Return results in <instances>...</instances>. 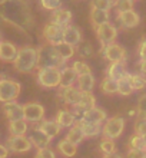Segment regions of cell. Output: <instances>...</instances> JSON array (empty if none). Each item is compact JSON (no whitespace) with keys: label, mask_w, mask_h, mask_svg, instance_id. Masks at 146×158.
Instances as JSON below:
<instances>
[{"label":"cell","mask_w":146,"mask_h":158,"mask_svg":"<svg viewBox=\"0 0 146 158\" xmlns=\"http://www.w3.org/2000/svg\"><path fill=\"white\" fill-rule=\"evenodd\" d=\"M77 124L80 125V128H82L86 138H95L102 132V127L97 122H90V121H86L83 118H80V119H77Z\"/></svg>","instance_id":"cell-20"},{"label":"cell","mask_w":146,"mask_h":158,"mask_svg":"<svg viewBox=\"0 0 146 158\" xmlns=\"http://www.w3.org/2000/svg\"><path fill=\"white\" fill-rule=\"evenodd\" d=\"M138 68H139V71L142 72L143 75H146V60H145V59H139Z\"/></svg>","instance_id":"cell-48"},{"label":"cell","mask_w":146,"mask_h":158,"mask_svg":"<svg viewBox=\"0 0 146 158\" xmlns=\"http://www.w3.org/2000/svg\"><path fill=\"white\" fill-rule=\"evenodd\" d=\"M43 38L46 40V43L56 45V43L63 40V27L49 22V23L43 27Z\"/></svg>","instance_id":"cell-12"},{"label":"cell","mask_w":146,"mask_h":158,"mask_svg":"<svg viewBox=\"0 0 146 158\" xmlns=\"http://www.w3.org/2000/svg\"><path fill=\"white\" fill-rule=\"evenodd\" d=\"M143 141H145V147H146V134L143 135Z\"/></svg>","instance_id":"cell-50"},{"label":"cell","mask_w":146,"mask_h":158,"mask_svg":"<svg viewBox=\"0 0 146 158\" xmlns=\"http://www.w3.org/2000/svg\"><path fill=\"white\" fill-rule=\"evenodd\" d=\"M102 53H103L105 59L109 60L110 63L113 62H125L126 60V50L122 48L120 45L117 43H109V45L103 46L102 49Z\"/></svg>","instance_id":"cell-9"},{"label":"cell","mask_w":146,"mask_h":158,"mask_svg":"<svg viewBox=\"0 0 146 158\" xmlns=\"http://www.w3.org/2000/svg\"><path fill=\"white\" fill-rule=\"evenodd\" d=\"M9 148H7V145H2L0 144V158H7V155H9Z\"/></svg>","instance_id":"cell-47"},{"label":"cell","mask_w":146,"mask_h":158,"mask_svg":"<svg viewBox=\"0 0 146 158\" xmlns=\"http://www.w3.org/2000/svg\"><path fill=\"white\" fill-rule=\"evenodd\" d=\"M96 106V98H95V95H93L92 92H82V96H80V101L79 104L76 105V106H73V112H75V115H83L85 111H88V109L90 108H95Z\"/></svg>","instance_id":"cell-14"},{"label":"cell","mask_w":146,"mask_h":158,"mask_svg":"<svg viewBox=\"0 0 146 158\" xmlns=\"http://www.w3.org/2000/svg\"><path fill=\"white\" fill-rule=\"evenodd\" d=\"M39 63V52L32 46H23L19 49L17 56L14 59V69L20 73H30L37 68Z\"/></svg>","instance_id":"cell-2"},{"label":"cell","mask_w":146,"mask_h":158,"mask_svg":"<svg viewBox=\"0 0 146 158\" xmlns=\"http://www.w3.org/2000/svg\"><path fill=\"white\" fill-rule=\"evenodd\" d=\"M2 81H3V79H2V76H0V82H2Z\"/></svg>","instance_id":"cell-52"},{"label":"cell","mask_w":146,"mask_h":158,"mask_svg":"<svg viewBox=\"0 0 146 158\" xmlns=\"http://www.w3.org/2000/svg\"><path fill=\"white\" fill-rule=\"evenodd\" d=\"M39 52V63L37 68H63L66 66V60L60 56V53L57 52L56 46L46 43L42 45L37 49Z\"/></svg>","instance_id":"cell-3"},{"label":"cell","mask_w":146,"mask_h":158,"mask_svg":"<svg viewBox=\"0 0 146 158\" xmlns=\"http://www.w3.org/2000/svg\"><path fill=\"white\" fill-rule=\"evenodd\" d=\"M136 115L138 118H145L146 119V94L142 95L138 99V105H136Z\"/></svg>","instance_id":"cell-40"},{"label":"cell","mask_w":146,"mask_h":158,"mask_svg":"<svg viewBox=\"0 0 146 158\" xmlns=\"http://www.w3.org/2000/svg\"><path fill=\"white\" fill-rule=\"evenodd\" d=\"M22 85L13 79H3L0 82V102H12L16 101L20 95Z\"/></svg>","instance_id":"cell-5"},{"label":"cell","mask_w":146,"mask_h":158,"mask_svg":"<svg viewBox=\"0 0 146 158\" xmlns=\"http://www.w3.org/2000/svg\"><path fill=\"white\" fill-rule=\"evenodd\" d=\"M130 83H132V88L135 91H142L146 88V78L143 75H139V73H130L129 75Z\"/></svg>","instance_id":"cell-34"},{"label":"cell","mask_w":146,"mask_h":158,"mask_svg":"<svg viewBox=\"0 0 146 158\" xmlns=\"http://www.w3.org/2000/svg\"><path fill=\"white\" fill-rule=\"evenodd\" d=\"M128 73L126 71V63L125 62H113L108 66V71H106V76L113 81H120L123 76Z\"/></svg>","instance_id":"cell-21"},{"label":"cell","mask_w":146,"mask_h":158,"mask_svg":"<svg viewBox=\"0 0 146 158\" xmlns=\"http://www.w3.org/2000/svg\"><path fill=\"white\" fill-rule=\"evenodd\" d=\"M129 148H138V150H146L145 147V141H143L142 135H133L129 139Z\"/></svg>","instance_id":"cell-41"},{"label":"cell","mask_w":146,"mask_h":158,"mask_svg":"<svg viewBox=\"0 0 146 158\" xmlns=\"http://www.w3.org/2000/svg\"><path fill=\"white\" fill-rule=\"evenodd\" d=\"M57 150H59V152L62 155H65V157H75L76 152H77V145L65 138L62 141H59Z\"/></svg>","instance_id":"cell-30"},{"label":"cell","mask_w":146,"mask_h":158,"mask_svg":"<svg viewBox=\"0 0 146 158\" xmlns=\"http://www.w3.org/2000/svg\"><path fill=\"white\" fill-rule=\"evenodd\" d=\"M7 148L12 152H16V154H22V152H27V151L32 150V141H30V138L25 137V135H19V137H12L7 139Z\"/></svg>","instance_id":"cell-10"},{"label":"cell","mask_w":146,"mask_h":158,"mask_svg":"<svg viewBox=\"0 0 146 158\" xmlns=\"http://www.w3.org/2000/svg\"><path fill=\"white\" fill-rule=\"evenodd\" d=\"M129 72L126 73L120 81H117V94L122 96H129L132 95L135 92V89L132 88V83H130V79H129Z\"/></svg>","instance_id":"cell-31"},{"label":"cell","mask_w":146,"mask_h":158,"mask_svg":"<svg viewBox=\"0 0 146 158\" xmlns=\"http://www.w3.org/2000/svg\"><path fill=\"white\" fill-rule=\"evenodd\" d=\"M73 19V15H72L70 10H67V9H57V10H54L52 12V17H50V22L54 23V25L60 26V27H66L67 25H72L70 22Z\"/></svg>","instance_id":"cell-16"},{"label":"cell","mask_w":146,"mask_h":158,"mask_svg":"<svg viewBox=\"0 0 146 158\" xmlns=\"http://www.w3.org/2000/svg\"><path fill=\"white\" fill-rule=\"evenodd\" d=\"M100 91L105 92V94H108V95L117 94V82L106 76V78H103L102 83H100Z\"/></svg>","instance_id":"cell-33"},{"label":"cell","mask_w":146,"mask_h":158,"mask_svg":"<svg viewBox=\"0 0 146 158\" xmlns=\"http://www.w3.org/2000/svg\"><path fill=\"white\" fill-rule=\"evenodd\" d=\"M116 19L119 22L122 29H133L139 25L140 17L135 10H128V12H120L116 15Z\"/></svg>","instance_id":"cell-13"},{"label":"cell","mask_w":146,"mask_h":158,"mask_svg":"<svg viewBox=\"0 0 146 158\" xmlns=\"http://www.w3.org/2000/svg\"><path fill=\"white\" fill-rule=\"evenodd\" d=\"M85 134L83 131H82V128H80V125L77 124V121H76V124L72 127V128H69V131H67L66 134V139H69L70 142H73V144H76V145H79L80 142L85 139Z\"/></svg>","instance_id":"cell-28"},{"label":"cell","mask_w":146,"mask_h":158,"mask_svg":"<svg viewBox=\"0 0 146 158\" xmlns=\"http://www.w3.org/2000/svg\"><path fill=\"white\" fill-rule=\"evenodd\" d=\"M135 132L138 135H145L146 134V119L145 118H138V121L135 122Z\"/></svg>","instance_id":"cell-43"},{"label":"cell","mask_w":146,"mask_h":158,"mask_svg":"<svg viewBox=\"0 0 146 158\" xmlns=\"http://www.w3.org/2000/svg\"><path fill=\"white\" fill-rule=\"evenodd\" d=\"M34 158H56V154L53 152V150L46 147V148H39Z\"/></svg>","instance_id":"cell-42"},{"label":"cell","mask_w":146,"mask_h":158,"mask_svg":"<svg viewBox=\"0 0 146 158\" xmlns=\"http://www.w3.org/2000/svg\"><path fill=\"white\" fill-rule=\"evenodd\" d=\"M37 128L42 131V132H45L47 135V137L50 138H54L56 135H59L60 134V129H62V127L57 124V121L54 119H43L42 122H39Z\"/></svg>","instance_id":"cell-23"},{"label":"cell","mask_w":146,"mask_h":158,"mask_svg":"<svg viewBox=\"0 0 146 158\" xmlns=\"http://www.w3.org/2000/svg\"><path fill=\"white\" fill-rule=\"evenodd\" d=\"M82 118L86 119V121H90V122L102 124L103 121L108 119V115H106V112H105L102 108L95 106V108H90V109H88V111H85L83 115H82Z\"/></svg>","instance_id":"cell-26"},{"label":"cell","mask_w":146,"mask_h":158,"mask_svg":"<svg viewBox=\"0 0 146 158\" xmlns=\"http://www.w3.org/2000/svg\"><path fill=\"white\" fill-rule=\"evenodd\" d=\"M40 4L43 9L54 12V10L62 7V0H40Z\"/></svg>","instance_id":"cell-39"},{"label":"cell","mask_w":146,"mask_h":158,"mask_svg":"<svg viewBox=\"0 0 146 158\" xmlns=\"http://www.w3.org/2000/svg\"><path fill=\"white\" fill-rule=\"evenodd\" d=\"M37 83L43 88H60V69L59 68H39Z\"/></svg>","instance_id":"cell-4"},{"label":"cell","mask_w":146,"mask_h":158,"mask_svg":"<svg viewBox=\"0 0 146 158\" xmlns=\"http://www.w3.org/2000/svg\"><path fill=\"white\" fill-rule=\"evenodd\" d=\"M138 55H139V58L140 59H145L146 60V39H143V40L139 43Z\"/></svg>","instance_id":"cell-46"},{"label":"cell","mask_w":146,"mask_h":158,"mask_svg":"<svg viewBox=\"0 0 146 158\" xmlns=\"http://www.w3.org/2000/svg\"><path fill=\"white\" fill-rule=\"evenodd\" d=\"M103 158H123L119 154H110V155H103Z\"/></svg>","instance_id":"cell-49"},{"label":"cell","mask_w":146,"mask_h":158,"mask_svg":"<svg viewBox=\"0 0 146 158\" xmlns=\"http://www.w3.org/2000/svg\"><path fill=\"white\" fill-rule=\"evenodd\" d=\"M113 7L116 9L117 13L133 10V0H115L113 2Z\"/></svg>","instance_id":"cell-36"},{"label":"cell","mask_w":146,"mask_h":158,"mask_svg":"<svg viewBox=\"0 0 146 158\" xmlns=\"http://www.w3.org/2000/svg\"><path fill=\"white\" fill-rule=\"evenodd\" d=\"M56 49H57V52L60 53V56H62L65 60H69V59L73 58V55H75V46L69 45V43H66V42H59V43H56Z\"/></svg>","instance_id":"cell-32"},{"label":"cell","mask_w":146,"mask_h":158,"mask_svg":"<svg viewBox=\"0 0 146 158\" xmlns=\"http://www.w3.org/2000/svg\"><path fill=\"white\" fill-rule=\"evenodd\" d=\"M90 7L100 10H110L113 7V0H90Z\"/></svg>","instance_id":"cell-37"},{"label":"cell","mask_w":146,"mask_h":158,"mask_svg":"<svg viewBox=\"0 0 146 158\" xmlns=\"http://www.w3.org/2000/svg\"><path fill=\"white\" fill-rule=\"evenodd\" d=\"M3 112L9 121H17V119H25V111H23V105L17 104L16 101L12 102H6L3 104Z\"/></svg>","instance_id":"cell-15"},{"label":"cell","mask_w":146,"mask_h":158,"mask_svg":"<svg viewBox=\"0 0 146 158\" xmlns=\"http://www.w3.org/2000/svg\"><path fill=\"white\" fill-rule=\"evenodd\" d=\"M95 32H96L97 40L102 43V46L113 43L117 38V29L110 23V22H109V23H105V25L97 26L96 29H95Z\"/></svg>","instance_id":"cell-7"},{"label":"cell","mask_w":146,"mask_h":158,"mask_svg":"<svg viewBox=\"0 0 146 158\" xmlns=\"http://www.w3.org/2000/svg\"><path fill=\"white\" fill-rule=\"evenodd\" d=\"M113 2H115V0H113Z\"/></svg>","instance_id":"cell-53"},{"label":"cell","mask_w":146,"mask_h":158,"mask_svg":"<svg viewBox=\"0 0 146 158\" xmlns=\"http://www.w3.org/2000/svg\"><path fill=\"white\" fill-rule=\"evenodd\" d=\"M77 50H79V55H80V56H83V58H90V56H92V53H93L92 46L89 45L88 42H86V43H83V45L77 46Z\"/></svg>","instance_id":"cell-44"},{"label":"cell","mask_w":146,"mask_h":158,"mask_svg":"<svg viewBox=\"0 0 146 158\" xmlns=\"http://www.w3.org/2000/svg\"><path fill=\"white\" fill-rule=\"evenodd\" d=\"M72 66H73V69H75L76 72H77V75H83V73H92V72H90V66H89L86 62H83V60H75Z\"/></svg>","instance_id":"cell-38"},{"label":"cell","mask_w":146,"mask_h":158,"mask_svg":"<svg viewBox=\"0 0 146 158\" xmlns=\"http://www.w3.org/2000/svg\"><path fill=\"white\" fill-rule=\"evenodd\" d=\"M100 151L103 152V155H110V154H116V144L113 139L105 138L103 141L100 142Z\"/></svg>","instance_id":"cell-35"},{"label":"cell","mask_w":146,"mask_h":158,"mask_svg":"<svg viewBox=\"0 0 146 158\" xmlns=\"http://www.w3.org/2000/svg\"><path fill=\"white\" fill-rule=\"evenodd\" d=\"M19 49L9 40H0V59L4 62H14Z\"/></svg>","instance_id":"cell-18"},{"label":"cell","mask_w":146,"mask_h":158,"mask_svg":"<svg viewBox=\"0 0 146 158\" xmlns=\"http://www.w3.org/2000/svg\"><path fill=\"white\" fill-rule=\"evenodd\" d=\"M95 76L92 73H83V75H79L77 78V88H79L82 92H92V89L95 88Z\"/></svg>","instance_id":"cell-27"},{"label":"cell","mask_w":146,"mask_h":158,"mask_svg":"<svg viewBox=\"0 0 146 158\" xmlns=\"http://www.w3.org/2000/svg\"><path fill=\"white\" fill-rule=\"evenodd\" d=\"M56 121L57 124L62 127V128H72L73 125L76 124V115L73 111H69V109H60L56 115Z\"/></svg>","instance_id":"cell-22"},{"label":"cell","mask_w":146,"mask_h":158,"mask_svg":"<svg viewBox=\"0 0 146 158\" xmlns=\"http://www.w3.org/2000/svg\"><path fill=\"white\" fill-rule=\"evenodd\" d=\"M30 141H32V144H33L36 148H46V147H49L50 141H52V138L47 137L45 132H42L40 129L36 127V128L32 131V134H30Z\"/></svg>","instance_id":"cell-25"},{"label":"cell","mask_w":146,"mask_h":158,"mask_svg":"<svg viewBox=\"0 0 146 158\" xmlns=\"http://www.w3.org/2000/svg\"><path fill=\"white\" fill-rule=\"evenodd\" d=\"M126 158H146V150L129 148V151L126 152Z\"/></svg>","instance_id":"cell-45"},{"label":"cell","mask_w":146,"mask_h":158,"mask_svg":"<svg viewBox=\"0 0 146 158\" xmlns=\"http://www.w3.org/2000/svg\"><path fill=\"white\" fill-rule=\"evenodd\" d=\"M77 72L73 69V66H63L60 69V88H69L75 86L77 82Z\"/></svg>","instance_id":"cell-19"},{"label":"cell","mask_w":146,"mask_h":158,"mask_svg":"<svg viewBox=\"0 0 146 158\" xmlns=\"http://www.w3.org/2000/svg\"><path fill=\"white\" fill-rule=\"evenodd\" d=\"M80 96H82V91L76 86H69V88H59V98L69 106H76L79 104Z\"/></svg>","instance_id":"cell-11"},{"label":"cell","mask_w":146,"mask_h":158,"mask_svg":"<svg viewBox=\"0 0 146 158\" xmlns=\"http://www.w3.org/2000/svg\"><path fill=\"white\" fill-rule=\"evenodd\" d=\"M0 22H3V19H2V17H0ZM0 40H2V33H0Z\"/></svg>","instance_id":"cell-51"},{"label":"cell","mask_w":146,"mask_h":158,"mask_svg":"<svg viewBox=\"0 0 146 158\" xmlns=\"http://www.w3.org/2000/svg\"><path fill=\"white\" fill-rule=\"evenodd\" d=\"M0 17L20 30L32 29L34 23L27 0H0Z\"/></svg>","instance_id":"cell-1"},{"label":"cell","mask_w":146,"mask_h":158,"mask_svg":"<svg viewBox=\"0 0 146 158\" xmlns=\"http://www.w3.org/2000/svg\"><path fill=\"white\" fill-rule=\"evenodd\" d=\"M123 129H125V119L122 117H113L105 121L103 127H102V134L105 138L115 139V138L120 137Z\"/></svg>","instance_id":"cell-6"},{"label":"cell","mask_w":146,"mask_h":158,"mask_svg":"<svg viewBox=\"0 0 146 158\" xmlns=\"http://www.w3.org/2000/svg\"><path fill=\"white\" fill-rule=\"evenodd\" d=\"M63 42L72 46H79L82 42V32L79 27L73 25H67L66 27H63Z\"/></svg>","instance_id":"cell-17"},{"label":"cell","mask_w":146,"mask_h":158,"mask_svg":"<svg viewBox=\"0 0 146 158\" xmlns=\"http://www.w3.org/2000/svg\"><path fill=\"white\" fill-rule=\"evenodd\" d=\"M110 20V13L108 10H100V9L90 7V22H92L93 29H96L97 26L109 23Z\"/></svg>","instance_id":"cell-24"},{"label":"cell","mask_w":146,"mask_h":158,"mask_svg":"<svg viewBox=\"0 0 146 158\" xmlns=\"http://www.w3.org/2000/svg\"><path fill=\"white\" fill-rule=\"evenodd\" d=\"M23 111H25V119L27 122H34L39 124L45 119V106L37 102H29V104L23 105Z\"/></svg>","instance_id":"cell-8"},{"label":"cell","mask_w":146,"mask_h":158,"mask_svg":"<svg viewBox=\"0 0 146 158\" xmlns=\"http://www.w3.org/2000/svg\"><path fill=\"white\" fill-rule=\"evenodd\" d=\"M9 131H10V134L14 135V137L26 135V132H27V121L26 119L9 121Z\"/></svg>","instance_id":"cell-29"}]
</instances>
